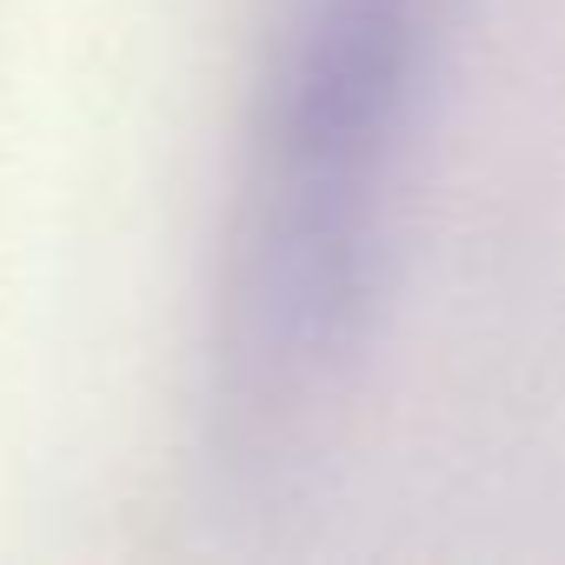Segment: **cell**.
<instances>
[{
	"instance_id": "cell-1",
	"label": "cell",
	"mask_w": 565,
	"mask_h": 565,
	"mask_svg": "<svg viewBox=\"0 0 565 565\" xmlns=\"http://www.w3.org/2000/svg\"><path fill=\"white\" fill-rule=\"evenodd\" d=\"M439 28L446 0H287L220 327L253 446L300 439L360 360Z\"/></svg>"
}]
</instances>
